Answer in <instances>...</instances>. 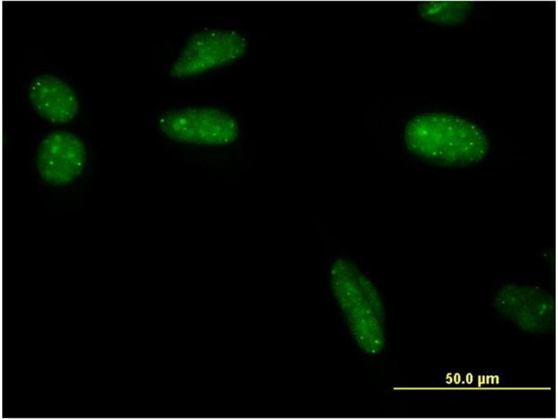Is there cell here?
I'll list each match as a JSON object with an SVG mask.
<instances>
[{
	"label": "cell",
	"mask_w": 558,
	"mask_h": 419,
	"mask_svg": "<svg viewBox=\"0 0 558 419\" xmlns=\"http://www.w3.org/2000/svg\"><path fill=\"white\" fill-rule=\"evenodd\" d=\"M469 1H423L418 5L420 16L428 22L453 25L464 22L472 8Z\"/></svg>",
	"instance_id": "8"
},
{
	"label": "cell",
	"mask_w": 558,
	"mask_h": 419,
	"mask_svg": "<svg viewBox=\"0 0 558 419\" xmlns=\"http://www.w3.org/2000/svg\"><path fill=\"white\" fill-rule=\"evenodd\" d=\"M330 284L350 334L365 353H379L385 344V309L371 280L351 260L331 265Z\"/></svg>",
	"instance_id": "2"
},
{
	"label": "cell",
	"mask_w": 558,
	"mask_h": 419,
	"mask_svg": "<svg viewBox=\"0 0 558 419\" xmlns=\"http://www.w3.org/2000/svg\"><path fill=\"white\" fill-rule=\"evenodd\" d=\"M404 138L412 154L444 167L477 163L484 159L490 147L486 134L478 126L444 113L414 117L407 124Z\"/></svg>",
	"instance_id": "1"
},
{
	"label": "cell",
	"mask_w": 558,
	"mask_h": 419,
	"mask_svg": "<svg viewBox=\"0 0 558 419\" xmlns=\"http://www.w3.org/2000/svg\"><path fill=\"white\" fill-rule=\"evenodd\" d=\"M86 161L83 141L73 133L55 131L40 143L36 154L39 175L54 186L68 184L82 173Z\"/></svg>",
	"instance_id": "5"
},
{
	"label": "cell",
	"mask_w": 558,
	"mask_h": 419,
	"mask_svg": "<svg viewBox=\"0 0 558 419\" xmlns=\"http://www.w3.org/2000/svg\"><path fill=\"white\" fill-rule=\"evenodd\" d=\"M162 133L169 138L199 145H224L239 133L236 120L228 113L208 107L168 111L159 119Z\"/></svg>",
	"instance_id": "3"
},
{
	"label": "cell",
	"mask_w": 558,
	"mask_h": 419,
	"mask_svg": "<svg viewBox=\"0 0 558 419\" xmlns=\"http://www.w3.org/2000/svg\"><path fill=\"white\" fill-rule=\"evenodd\" d=\"M497 299L502 314L525 329L542 330L554 321L552 298L538 288L506 285Z\"/></svg>",
	"instance_id": "6"
},
{
	"label": "cell",
	"mask_w": 558,
	"mask_h": 419,
	"mask_svg": "<svg viewBox=\"0 0 558 419\" xmlns=\"http://www.w3.org/2000/svg\"><path fill=\"white\" fill-rule=\"evenodd\" d=\"M247 48L246 38L235 31H200L189 38L173 63L170 75L179 78L197 75L239 59Z\"/></svg>",
	"instance_id": "4"
},
{
	"label": "cell",
	"mask_w": 558,
	"mask_h": 419,
	"mask_svg": "<svg viewBox=\"0 0 558 419\" xmlns=\"http://www.w3.org/2000/svg\"><path fill=\"white\" fill-rule=\"evenodd\" d=\"M29 97L35 111L54 124H65L78 112V100L73 89L52 75H40L31 81Z\"/></svg>",
	"instance_id": "7"
}]
</instances>
